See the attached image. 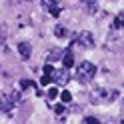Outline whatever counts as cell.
<instances>
[{
  "label": "cell",
  "instance_id": "cell-17",
  "mask_svg": "<svg viewBox=\"0 0 124 124\" xmlns=\"http://www.w3.org/2000/svg\"><path fill=\"white\" fill-rule=\"evenodd\" d=\"M24 2H34V0H24Z\"/></svg>",
  "mask_w": 124,
  "mask_h": 124
},
{
  "label": "cell",
  "instance_id": "cell-6",
  "mask_svg": "<svg viewBox=\"0 0 124 124\" xmlns=\"http://www.w3.org/2000/svg\"><path fill=\"white\" fill-rule=\"evenodd\" d=\"M14 106H16V102H14V98H12L10 94H8V96H6V94H0V110H2V112H10Z\"/></svg>",
  "mask_w": 124,
  "mask_h": 124
},
{
  "label": "cell",
  "instance_id": "cell-8",
  "mask_svg": "<svg viewBox=\"0 0 124 124\" xmlns=\"http://www.w3.org/2000/svg\"><path fill=\"white\" fill-rule=\"evenodd\" d=\"M18 52H20V58L22 60H28L30 54H32V46H30V42H18Z\"/></svg>",
  "mask_w": 124,
  "mask_h": 124
},
{
  "label": "cell",
  "instance_id": "cell-3",
  "mask_svg": "<svg viewBox=\"0 0 124 124\" xmlns=\"http://www.w3.org/2000/svg\"><path fill=\"white\" fill-rule=\"evenodd\" d=\"M52 80L58 84V86H66V82L70 80V72H68V68H60V70H54V76H52Z\"/></svg>",
  "mask_w": 124,
  "mask_h": 124
},
{
  "label": "cell",
  "instance_id": "cell-14",
  "mask_svg": "<svg viewBox=\"0 0 124 124\" xmlns=\"http://www.w3.org/2000/svg\"><path fill=\"white\" fill-rule=\"evenodd\" d=\"M58 94H60V92H58V88H50V90H48V98H50V100H54Z\"/></svg>",
  "mask_w": 124,
  "mask_h": 124
},
{
  "label": "cell",
  "instance_id": "cell-11",
  "mask_svg": "<svg viewBox=\"0 0 124 124\" xmlns=\"http://www.w3.org/2000/svg\"><path fill=\"white\" fill-rule=\"evenodd\" d=\"M60 98H62V102H70V100H72V94H70L68 90H62V92H60Z\"/></svg>",
  "mask_w": 124,
  "mask_h": 124
},
{
  "label": "cell",
  "instance_id": "cell-2",
  "mask_svg": "<svg viewBox=\"0 0 124 124\" xmlns=\"http://www.w3.org/2000/svg\"><path fill=\"white\" fill-rule=\"evenodd\" d=\"M74 42L80 46V48H94V36H92V32H88V30H82V32L76 34Z\"/></svg>",
  "mask_w": 124,
  "mask_h": 124
},
{
  "label": "cell",
  "instance_id": "cell-13",
  "mask_svg": "<svg viewBox=\"0 0 124 124\" xmlns=\"http://www.w3.org/2000/svg\"><path fill=\"white\" fill-rule=\"evenodd\" d=\"M80 2H86L90 12H96V0H80Z\"/></svg>",
  "mask_w": 124,
  "mask_h": 124
},
{
  "label": "cell",
  "instance_id": "cell-10",
  "mask_svg": "<svg viewBox=\"0 0 124 124\" xmlns=\"http://www.w3.org/2000/svg\"><path fill=\"white\" fill-rule=\"evenodd\" d=\"M114 28H124V12H118L114 18Z\"/></svg>",
  "mask_w": 124,
  "mask_h": 124
},
{
  "label": "cell",
  "instance_id": "cell-9",
  "mask_svg": "<svg viewBox=\"0 0 124 124\" xmlns=\"http://www.w3.org/2000/svg\"><path fill=\"white\" fill-rule=\"evenodd\" d=\"M62 64H64L66 68H72V66H74V56H72L70 50L62 52Z\"/></svg>",
  "mask_w": 124,
  "mask_h": 124
},
{
  "label": "cell",
  "instance_id": "cell-1",
  "mask_svg": "<svg viewBox=\"0 0 124 124\" xmlns=\"http://www.w3.org/2000/svg\"><path fill=\"white\" fill-rule=\"evenodd\" d=\"M94 76H96V66L92 64V62L84 60V62L78 64V70H76V78H78V82L88 84V82L94 80Z\"/></svg>",
  "mask_w": 124,
  "mask_h": 124
},
{
  "label": "cell",
  "instance_id": "cell-4",
  "mask_svg": "<svg viewBox=\"0 0 124 124\" xmlns=\"http://www.w3.org/2000/svg\"><path fill=\"white\" fill-rule=\"evenodd\" d=\"M116 96H118V92H116V90H104V88H100L96 94H92L94 100H102V102H110V100H114Z\"/></svg>",
  "mask_w": 124,
  "mask_h": 124
},
{
  "label": "cell",
  "instance_id": "cell-7",
  "mask_svg": "<svg viewBox=\"0 0 124 124\" xmlns=\"http://www.w3.org/2000/svg\"><path fill=\"white\" fill-rule=\"evenodd\" d=\"M52 76H54V68H52L50 62H46V64H44V74H42V78H40V84H42V86L50 84L52 82Z\"/></svg>",
  "mask_w": 124,
  "mask_h": 124
},
{
  "label": "cell",
  "instance_id": "cell-15",
  "mask_svg": "<svg viewBox=\"0 0 124 124\" xmlns=\"http://www.w3.org/2000/svg\"><path fill=\"white\" fill-rule=\"evenodd\" d=\"M84 122H86V124H100V120L94 118V116H86V118H84Z\"/></svg>",
  "mask_w": 124,
  "mask_h": 124
},
{
  "label": "cell",
  "instance_id": "cell-5",
  "mask_svg": "<svg viewBox=\"0 0 124 124\" xmlns=\"http://www.w3.org/2000/svg\"><path fill=\"white\" fill-rule=\"evenodd\" d=\"M42 8L48 10L52 16H60V0H42Z\"/></svg>",
  "mask_w": 124,
  "mask_h": 124
},
{
  "label": "cell",
  "instance_id": "cell-12",
  "mask_svg": "<svg viewBox=\"0 0 124 124\" xmlns=\"http://www.w3.org/2000/svg\"><path fill=\"white\" fill-rule=\"evenodd\" d=\"M54 34H56V36H66V28L58 24L56 28H54Z\"/></svg>",
  "mask_w": 124,
  "mask_h": 124
},
{
  "label": "cell",
  "instance_id": "cell-16",
  "mask_svg": "<svg viewBox=\"0 0 124 124\" xmlns=\"http://www.w3.org/2000/svg\"><path fill=\"white\" fill-rule=\"evenodd\" d=\"M20 86H22V88H28V86H34V82H32V80H26V78H24V80H20Z\"/></svg>",
  "mask_w": 124,
  "mask_h": 124
}]
</instances>
